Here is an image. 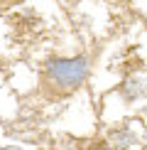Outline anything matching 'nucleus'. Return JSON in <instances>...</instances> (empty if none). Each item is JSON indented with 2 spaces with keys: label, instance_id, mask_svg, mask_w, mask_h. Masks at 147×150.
<instances>
[{
  "label": "nucleus",
  "instance_id": "1",
  "mask_svg": "<svg viewBox=\"0 0 147 150\" xmlns=\"http://www.w3.org/2000/svg\"><path fill=\"white\" fill-rule=\"evenodd\" d=\"M88 59L86 57H69V59H52L44 67V86L49 91L59 93H71L88 79Z\"/></svg>",
  "mask_w": 147,
  "mask_h": 150
},
{
  "label": "nucleus",
  "instance_id": "3",
  "mask_svg": "<svg viewBox=\"0 0 147 150\" xmlns=\"http://www.w3.org/2000/svg\"><path fill=\"white\" fill-rule=\"evenodd\" d=\"M110 145L113 148H135L137 145V135L130 128H120L115 133H110Z\"/></svg>",
  "mask_w": 147,
  "mask_h": 150
},
{
  "label": "nucleus",
  "instance_id": "2",
  "mask_svg": "<svg viewBox=\"0 0 147 150\" xmlns=\"http://www.w3.org/2000/svg\"><path fill=\"white\" fill-rule=\"evenodd\" d=\"M120 96L125 98V101H137V98L147 96V81H145V79H137V76L123 81V86H120Z\"/></svg>",
  "mask_w": 147,
  "mask_h": 150
}]
</instances>
